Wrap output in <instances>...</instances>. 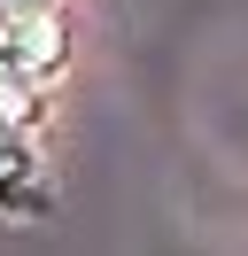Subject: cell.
I'll return each instance as SVG.
<instances>
[{
  "instance_id": "1",
  "label": "cell",
  "mask_w": 248,
  "mask_h": 256,
  "mask_svg": "<svg viewBox=\"0 0 248 256\" xmlns=\"http://www.w3.org/2000/svg\"><path fill=\"white\" fill-rule=\"evenodd\" d=\"M62 47H70V39H62V24L46 16V8H8V0H0V70H16V78H31L39 86L46 70H62Z\"/></svg>"
},
{
  "instance_id": "2",
  "label": "cell",
  "mask_w": 248,
  "mask_h": 256,
  "mask_svg": "<svg viewBox=\"0 0 248 256\" xmlns=\"http://www.w3.org/2000/svg\"><path fill=\"white\" fill-rule=\"evenodd\" d=\"M16 171H24V124L0 109V178H16Z\"/></svg>"
}]
</instances>
